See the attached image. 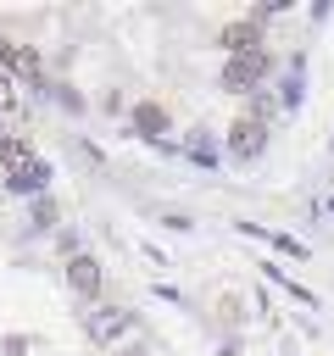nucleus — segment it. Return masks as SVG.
Returning a JSON list of instances; mask_svg holds the SVG:
<instances>
[{"label": "nucleus", "mask_w": 334, "mask_h": 356, "mask_svg": "<svg viewBox=\"0 0 334 356\" xmlns=\"http://www.w3.org/2000/svg\"><path fill=\"white\" fill-rule=\"evenodd\" d=\"M0 67H17V72H33V67H39V56H33V50H17L11 39H0Z\"/></svg>", "instance_id": "39448f33"}, {"label": "nucleus", "mask_w": 334, "mask_h": 356, "mask_svg": "<svg viewBox=\"0 0 334 356\" xmlns=\"http://www.w3.org/2000/svg\"><path fill=\"white\" fill-rule=\"evenodd\" d=\"M228 150H234V156H256V150H262V122H256V117H239V122L228 128Z\"/></svg>", "instance_id": "20e7f679"}, {"label": "nucleus", "mask_w": 334, "mask_h": 356, "mask_svg": "<svg viewBox=\"0 0 334 356\" xmlns=\"http://www.w3.org/2000/svg\"><path fill=\"white\" fill-rule=\"evenodd\" d=\"M223 44L239 56V50H256V22H234L228 33H223Z\"/></svg>", "instance_id": "423d86ee"}, {"label": "nucleus", "mask_w": 334, "mask_h": 356, "mask_svg": "<svg viewBox=\"0 0 334 356\" xmlns=\"http://www.w3.org/2000/svg\"><path fill=\"white\" fill-rule=\"evenodd\" d=\"M17 106H22V95H17V83H11L6 72H0V117H11Z\"/></svg>", "instance_id": "6e6552de"}, {"label": "nucleus", "mask_w": 334, "mask_h": 356, "mask_svg": "<svg viewBox=\"0 0 334 356\" xmlns=\"http://www.w3.org/2000/svg\"><path fill=\"white\" fill-rule=\"evenodd\" d=\"M134 122H139V134H161V128H167V111H161V106H139Z\"/></svg>", "instance_id": "0eeeda50"}, {"label": "nucleus", "mask_w": 334, "mask_h": 356, "mask_svg": "<svg viewBox=\"0 0 334 356\" xmlns=\"http://www.w3.org/2000/svg\"><path fill=\"white\" fill-rule=\"evenodd\" d=\"M0 167H6V184H11L17 195L45 189V178H50V167H45V161L33 156V145H28V139H17V134L0 145Z\"/></svg>", "instance_id": "f257e3e1"}, {"label": "nucleus", "mask_w": 334, "mask_h": 356, "mask_svg": "<svg viewBox=\"0 0 334 356\" xmlns=\"http://www.w3.org/2000/svg\"><path fill=\"white\" fill-rule=\"evenodd\" d=\"M67 284H72L84 300H95V295H100V261H95V256H72V261H67Z\"/></svg>", "instance_id": "7ed1b4c3"}, {"label": "nucleus", "mask_w": 334, "mask_h": 356, "mask_svg": "<svg viewBox=\"0 0 334 356\" xmlns=\"http://www.w3.org/2000/svg\"><path fill=\"white\" fill-rule=\"evenodd\" d=\"M6 139H11V134H6V128H0V145H6Z\"/></svg>", "instance_id": "1a4fd4ad"}, {"label": "nucleus", "mask_w": 334, "mask_h": 356, "mask_svg": "<svg viewBox=\"0 0 334 356\" xmlns=\"http://www.w3.org/2000/svg\"><path fill=\"white\" fill-rule=\"evenodd\" d=\"M262 72H267V50H239V56H228L223 83H228V89H250Z\"/></svg>", "instance_id": "f03ea898"}]
</instances>
